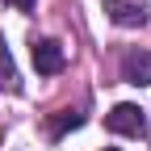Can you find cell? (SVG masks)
<instances>
[{"label":"cell","mask_w":151,"mask_h":151,"mask_svg":"<svg viewBox=\"0 0 151 151\" xmlns=\"http://www.w3.org/2000/svg\"><path fill=\"white\" fill-rule=\"evenodd\" d=\"M122 80L134 88L151 84V50H126L122 55Z\"/></svg>","instance_id":"277c9868"},{"label":"cell","mask_w":151,"mask_h":151,"mask_svg":"<svg viewBox=\"0 0 151 151\" xmlns=\"http://www.w3.org/2000/svg\"><path fill=\"white\" fill-rule=\"evenodd\" d=\"M76 126H84V113H76V109L71 113H59V118L50 122V139H63L67 130H76Z\"/></svg>","instance_id":"8992f818"},{"label":"cell","mask_w":151,"mask_h":151,"mask_svg":"<svg viewBox=\"0 0 151 151\" xmlns=\"http://www.w3.org/2000/svg\"><path fill=\"white\" fill-rule=\"evenodd\" d=\"M105 17L113 25H122V29H139V25H147L151 9L143 0H105Z\"/></svg>","instance_id":"7a4b0ae2"},{"label":"cell","mask_w":151,"mask_h":151,"mask_svg":"<svg viewBox=\"0 0 151 151\" xmlns=\"http://www.w3.org/2000/svg\"><path fill=\"white\" fill-rule=\"evenodd\" d=\"M4 4H13V9H21V13H29V9H34V0H4Z\"/></svg>","instance_id":"52a82bcc"},{"label":"cell","mask_w":151,"mask_h":151,"mask_svg":"<svg viewBox=\"0 0 151 151\" xmlns=\"http://www.w3.org/2000/svg\"><path fill=\"white\" fill-rule=\"evenodd\" d=\"M105 130H113V134H126V139H143V134H147V118H143V109H139V105L122 101V105H113V109L105 113Z\"/></svg>","instance_id":"6da1fadb"},{"label":"cell","mask_w":151,"mask_h":151,"mask_svg":"<svg viewBox=\"0 0 151 151\" xmlns=\"http://www.w3.org/2000/svg\"><path fill=\"white\" fill-rule=\"evenodd\" d=\"M29 55H34V67H38V76H59V71L67 67V55H63V46L55 42V38H34Z\"/></svg>","instance_id":"3957f363"},{"label":"cell","mask_w":151,"mask_h":151,"mask_svg":"<svg viewBox=\"0 0 151 151\" xmlns=\"http://www.w3.org/2000/svg\"><path fill=\"white\" fill-rule=\"evenodd\" d=\"M0 88H4V92H17V88H21V76H17V63H13L9 46H4V38H0Z\"/></svg>","instance_id":"5b68a950"},{"label":"cell","mask_w":151,"mask_h":151,"mask_svg":"<svg viewBox=\"0 0 151 151\" xmlns=\"http://www.w3.org/2000/svg\"><path fill=\"white\" fill-rule=\"evenodd\" d=\"M105 151H118V147H105Z\"/></svg>","instance_id":"ba28073f"}]
</instances>
